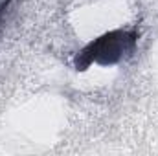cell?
Returning a JSON list of instances; mask_svg holds the SVG:
<instances>
[{"label": "cell", "mask_w": 158, "mask_h": 156, "mask_svg": "<svg viewBox=\"0 0 158 156\" xmlns=\"http://www.w3.org/2000/svg\"><path fill=\"white\" fill-rule=\"evenodd\" d=\"M6 7H7V0H6V2H0V22H2V17H4Z\"/></svg>", "instance_id": "2"}, {"label": "cell", "mask_w": 158, "mask_h": 156, "mask_svg": "<svg viewBox=\"0 0 158 156\" xmlns=\"http://www.w3.org/2000/svg\"><path fill=\"white\" fill-rule=\"evenodd\" d=\"M140 33L136 30H112L88 42L76 55V68L85 70L90 64L112 66L129 57L138 44Z\"/></svg>", "instance_id": "1"}]
</instances>
